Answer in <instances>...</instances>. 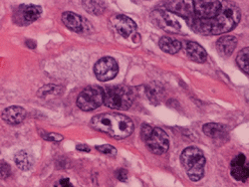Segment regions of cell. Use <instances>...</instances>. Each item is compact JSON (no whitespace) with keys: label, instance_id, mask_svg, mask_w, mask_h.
<instances>
[{"label":"cell","instance_id":"1","mask_svg":"<svg viewBox=\"0 0 249 187\" xmlns=\"http://www.w3.org/2000/svg\"><path fill=\"white\" fill-rule=\"evenodd\" d=\"M240 10L230 1H185L186 19L190 27L202 35H218L230 32L240 21Z\"/></svg>","mask_w":249,"mask_h":187},{"label":"cell","instance_id":"2","mask_svg":"<svg viewBox=\"0 0 249 187\" xmlns=\"http://www.w3.org/2000/svg\"><path fill=\"white\" fill-rule=\"evenodd\" d=\"M92 127L104 134L117 139H124L130 136L134 132L132 119L124 115L106 113L94 117L91 120Z\"/></svg>","mask_w":249,"mask_h":187},{"label":"cell","instance_id":"3","mask_svg":"<svg viewBox=\"0 0 249 187\" xmlns=\"http://www.w3.org/2000/svg\"><path fill=\"white\" fill-rule=\"evenodd\" d=\"M180 162L192 181H199L204 175V166L206 159L203 153L196 148H186L180 154Z\"/></svg>","mask_w":249,"mask_h":187},{"label":"cell","instance_id":"4","mask_svg":"<svg viewBox=\"0 0 249 187\" xmlns=\"http://www.w3.org/2000/svg\"><path fill=\"white\" fill-rule=\"evenodd\" d=\"M134 100L135 93L127 86H114L104 91V105L112 110H128Z\"/></svg>","mask_w":249,"mask_h":187},{"label":"cell","instance_id":"5","mask_svg":"<svg viewBox=\"0 0 249 187\" xmlns=\"http://www.w3.org/2000/svg\"><path fill=\"white\" fill-rule=\"evenodd\" d=\"M104 102V90L96 85L88 86L77 98V106L84 112L98 109Z\"/></svg>","mask_w":249,"mask_h":187},{"label":"cell","instance_id":"6","mask_svg":"<svg viewBox=\"0 0 249 187\" xmlns=\"http://www.w3.org/2000/svg\"><path fill=\"white\" fill-rule=\"evenodd\" d=\"M143 141L148 150L158 155L165 153L170 148L169 136L160 128H154L151 135L146 139H143Z\"/></svg>","mask_w":249,"mask_h":187},{"label":"cell","instance_id":"7","mask_svg":"<svg viewBox=\"0 0 249 187\" xmlns=\"http://www.w3.org/2000/svg\"><path fill=\"white\" fill-rule=\"evenodd\" d=\"M118 72V63L112 57H104L100 59L94 67L95 76L101 82H107L114 79Z\"/></svg>","mask_w":249,"mask_h":187},{"label":"cell","instance_id":"8","mask_svg":"<svg viewBox=\"0 0 249 187\" xmlns=\"http://www.w3.org/2000/svg\"><path fill=\"white\" fill-rule=\"evenodd\" d=\"M152 19L158 27L167 32L178 33L180 30L179 22L171 12L163 10L154 11L152 14Z\"/></svg>","mask_w":249,"mask_h":187},{"label":"cell","instance_id":"9","mask_svg":"<svg viewBox=\"0 0 249 187\" xmlns=\"http://www.w3.org/2000/svg\"><path fill=\"white\" fill-rule=\"evenodd\" d=\"M62 21L67 28L77 33H85L92 28L91 24L84 17L71 11H67L62 14Z\"/></svg>","mask_w":249,"mask_h":187},{"label":"cell","instance_id":"10","mask_svg":"<svg viewBox=\"0 0 249 187\" xmlns=\"http://www.w3.org/2000/svg\"><path fill=\"white\" fill-rule=\"evenodd\" d=\"M110 20L113 29L124 38L130 37L137 30V24L134 22V20L126 15L117 14L114 15Z\"/></svg>","mask_w":249,"mask_h":187},{"label":"cell","instance_id":"11","mask_svg":"<svg viewBox=\"0 0 249 187\" xmlns=\"http://www.w3.org/2000/svg\"><path fill=\"white\" fill-rule=\"evenodd\" d=\"M231 176L241 182H245L249 176L248 162L244 154H237L231 163Z\"/></svg>","mask_w":249,"mask_h":187},{"label":"cell","instance_id":"12","mask_svg":"<svg viewBox=\"0 0 249 187\" xmlns=\"http://www.w3.org/2000/svg\"><path fill=\"white\" fill-rule=\"evenodd\" d=\"M26 117V112L23 108L18 106H12L5 109L2 112V119L9 124H19L21 123Z\"/></svg>","mask_w":249,"mask_h":187},{"label":"cell","instance_id":"13","mask_svg":"<svg viewBox=\"0 0 249 187\" xmlns=\"http://www.w3.org/2000/svg\"><path fill=\"white\" fill-rule=\"evenodd\" d=\"M237 45V39L234 36L220 37L216 42V49L218 53L223 57L231 56Z\"/></svg>","mask_w":249,"mask_h":187},{"label":"cell","instance_id":"14","mask_svg":"<svg viewBox=\"0 0 249 187\" xmlns=\"http://www.w3.org/2000/svg\"><path fill=\"white\" fill-rule=\"evenodd\" d=\"M186 52H188L190 58L197 63H204L207 60L205 49L196 42H189L186 44Z\"/></svg>","mask_w":249,"mask_h":187},{"label":"cell","instance_id":"15","mask_svg":"<svg viewBox=\"0 0 249 187\" xmlns=\"http://www.w3.org/2000/svg\"><path fill=\"white\" fill-rule=\"evenodd\" d=\"M159 45L163 52L169 54H176L181 49V44L179 41L169 36L161 37L160 39Z\"/></svg>","mask_w":249,"mask_h":187},{"label":"cell","instance_id":"16","mask_svg":"<svg viewBox=\"0 0 249 187\" xmlns=\"http://www.w3.org/2000/svg\"><path fill=\"white\" fill-rule=\"evenodd\" d=\"M14 161L18 168L24 171L29 170L33 165V157L26 151H20L17 153L14 157Z\"/></svg>","mask_w":249,"mask_h":187},{"label":"cell","instance_id":"17","mask_svg":"<svg viewBox=\"0 0 249 187\" xmlns=\"http://www.w3.org/2000/svg\"><path fill=\"white\" fill-rule=\"evenodd\" d=\"M202 131L207 136L213 137V138L222 137L226 134V129L224 126H222L220 123H213V122L205 123L202 128Z\"/></svg>","mask_w":249,"mask_h":187},{"label":"cell","instance_id":"18","mask_svg":"<svg viewBox=\"0 0 249 187\" xmlns=\"http://www.w3.org/2000/svg\"><path fill=\"white\" fill-rule=\"evenodd\" d=\"M23 18L27 22H34L40 18L42 13V8L37 5H27L23 8Z\"/></svg>","mask_w":249,"mask_h":187},{"label":"cell","instance_id":"19","mask_svg":"<svg viewBox=\"0 0 249 187\" xmlns=\"http://www.w3.org/2000/svg\"><path fill=\"white\" fill-rule=\"evenodd\" d=\"M62 92H63V88H62L61 86H57V85H52V84H49V85H45L43 86L42 88H40L38 90V97L40 98H43V99H46L48 98L49 96H59L62 94Z\"/></svg>","mask_w":249,"mask_h":187},{"label":"cell","instance_id":"20","mask_svg":"<svg viewBox=\"0 0 249 187\" xmlns=\"http://www.w3.org/2000/svg\"><path fill=\"white\" fill-rule=\"evenodd\" d=\"M83 7L90 14L100 15L105 10V2L103 1H82Z\"/></svg>","mask_w":249,"mask_h":187},{"label":"cell","instance_id":"21","mask_svg":"<svg viewBox=\"0 0 249 187\" xmlns=\"http://www.w3.org/2000/svg\"><path fill=\"white\" fill-rule=\"evenodd\" d=\"M249 48L248 47H245L243 48L237 55V58H236V62L238 66L240 67V69L248 74L249 73Z\"/></svg>","mask_w":249,"mask_h":187},{"label":"cell","instance_id":"22","mask_svg":"<svg viewBox=\"0 0 249 187\" xmlns=\"http://www.w3.org/2000/svg\"><path fill=\"white\" fill-rule=\"evenodd\" d=\"M97 151H99L100 153L107 154V155H111V156H115L117 154V150L113 147V145L110 144H105V145H98L96 147Z\"/></svg>","mask_w":249,"mask_h":187},{"label":"cell","instance_id":"23","mask_svg":"<svg viewBox=\"0 0 249 187\" xmlns=\"http://www.w3.org/2000/svg\"><path fill=\"white\" fill-rule=\"evenodd\" d=\"M40 135L42 136L43 139L45 140H49V141H61L63 139V136L58 135V134H54V133H47L44 131H40Z\"/></svg>","mask_w":249,"mask_h":187},{"label":"cell","instance_id":"24","mask_svg":"<svg viewBox=\"0 0 249 187\" xmlns=\"http://www.w3.org/2000/svg\"><path fill=\"white\" fill-rule=\"evenodd\" d=\"M11 174V168L10 165L4 161L0 162V178L6 179Z\"/></svg>","mask_w":249,"mask_h":187},{"label":"cell","instance_id":"25","mask_svg":"<svg viewBox=\"0 0 249 187\" xmlns=\"http://www.w3.org/2000/svg\"><path fill=\"white\" fill-rule=\"evenodd\" d=\"M153 130H154V128L151 127L150 124H148V123H143V124H142V129H141V136H142V140L146 139V138L151 135V133L153 132Z\"/></svg>","mask_w":249,"mask_h":187},{"label":"cell","instance_id":"26","mask_svg":"<svg viewBox=\"0 0 249 187\" xmlns=\"http://www.w3.org/2000/svg\"><path fill=\"white\" fill-rule=\"evenodd\" d=\"M115 176L118 180L124 182V181H126L128 179V171L126 170H124V169L117 170L116 172H115Z\"/></svg>","mask_w":249,"mask_h":187},{"label":"cell","instance_id":"27","mask_svg":"<svg viewBox=\"0 0 249 187\" xmlns=\"http://www.w3.org/2000/svg\"><path fill=\"white\" fill-rule=\"evenodd\" d=\"M54 187H74L69 178H60L54 185Z\"/></svg>","mask_w":249,"mask_h":187},{"label":"cell","instance_id":"28","mask_svg":"<svg viewBox=\"0 0 249 187\" xmlns=\"http://www.w3.org/2000/svg\"><path fill=\"white\" fill-rule=\"evenodd\" d=\"M77 150L81 151V152H85V153H89L90 152V148L88 147V145H85V144H79V145H77Z\"/></svg>","mask_w":249,"mask_h":187}]
</instances>
